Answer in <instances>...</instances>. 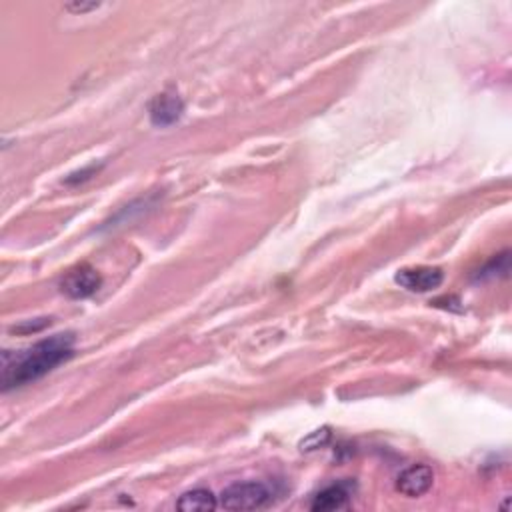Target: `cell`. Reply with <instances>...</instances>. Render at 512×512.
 <instances>
[{"label":"cell","instance_id":"13","mask_svg":"<svg viewBox=\"0 0 512 512\" xmlns=\"http://www.w3.org/2000/svg\"><path fill=\"white\" fill-rule=\"evenodd\" d=\"M100 6V3H91V4H67V11L70 12H86V11H96Z\"/></svg>","mask_w":512,"mask_h":512},{"label":"cell","instance_id":"9","mask_svg":"<svg viewBox=\"0 0 512 512\" xmlns=\"http://www.w3.org/2000/svg\"><path fill=\"white\" fill-rule=\"evenodd\" d=\"M508 252H502L478 270L476 280H486V278H494V276H507L508 275Z\"/></svg>","mask_w":512,"mask_h":512},{"label":"cell","instance_id":"8","mask_svg":"<svg viewBox=\"0 0 512 512\" xmlns=\"http://www.w3.org/2000/svg\"><path fill=\"white\" fill-rule=\"evenodd\" d=\"M176 508L184 512H208L219 508V500L206 488H195V491H188L180 496L179 502H176Z\"/></svg>","mask_w":512,"mask_h":512},{"label":"cell","instance_id":"7","mask_svg":"<svg viewBox=\"0 0 512 512\" xmlns=\"http://www.w3.org/2000/svg\"><path fill=\"white\" fill-rule=\"evenodd\" d=\"M352 494H355V483L350 480H340V483L328 484L323 491L315 494L310 502V510L315 512H328V510H340L350 502Z\"/></svg>","mask_w":512,"mask_h":512},{"label":"cell","instance_id":"6","mask_svg":"<svg viewBox=\"0 0 512 512\" xmlns=\"http://www.w3.org/2000/svg\"><path fill=\"white\" fill-rule=\"evenodd\" d=\"M184 115V102L179 94L163 92L152 99L148 107L150 123L158 128H166L179 123Z\"/></svg>","mask_w":512,"mask_h":512},{"label":"cell","instance_id":"4","mask_svg":"<svg viewBox=\"0 0 512 512\" xmlns=\"http://www.w3.org/2000/svg\"><path fill=\"white\" fill-rule=\"evenodd\" d=\"M395 283L411 292H430L444 283V270L438 267H408L396 272Z\"/></svg>","mask_w":512,"mask_h":512},{"label":"cell","instance_id":"1","mask_svg":"<svg viewBox=\"0 0 512 512\" xmlns=\"http://www.w3.org/2000/svg\"><path fill=\"white\" fill-rule=\"evenodd\" d=\"M75 334L60 332L38 340L27 350L3 355V390L27 387L52 372L56 366L75 356Z\"/></svg>","mask_w":512,"mask_h":512},{"label":"cell","instance_id":"3","mask_svg":"<svg viewBox=\"0 0 512 512\" xmlns=\"http://www.w3.org/2000/svg\"><path fill=\"white\" fill-rule=\"evenodd\" d=\"M102 276L99 270L92 268L91 264H78L72 270H68L64 278L60 280V291L72 300H84L91 299L92 294L100 291Z\"/></svg>","mask_w":512,"mask_h":512},{"label":"cell","instance_id":"11","mask_svg":"<svg viewBox=\"0 0 512 512\" xmlns=\"http://www.w3.org/2000/svg\"><path fill=\"white\" fill-rule=\"evenodd\" d=\"M96 172H99V166H96V164H91V166L83 168V171L72 172V174L68 176V179H67V184H78V182H84V180L91 179V176L96 174Z\"/></svg>","mask_w":512,"mask_h":512},{"label":"cell","instance_id":"10","mask_svg":"<svg viewBox=\"0 0 512 512\" xmlns=\"http://www.w3.org/2000/svg\"><path fill=\"white\" fill-rule=\"evenodd\" d=\"M332 438V432L328 427L318 428L315 432H310L307 438L300 440V451L302 452H312V451H318V448H324L328 443H331Z\"/></svg>","mask_w":512,"mask_h":512},{"label":"cell","instance_id":"5","mask_svg":"<svg viewBox=\"0 0 512 512\" xmlns=\"http://www.w3.org/2000/svg\"><path fill=\"white\" fill-rule=\"evenodd\" d=\"M435 484V470L428 464H412L396 478V491L408 499H420Z\"/></svg>","mask_w":512,"mask_h":512},{"label":"cell","instance_id":"12","mask_svg":"<svg viewBox=\"0 0 512 512\" xmlns=\"http://www.w3.org/2000/svg\"><path fill=\"white\" fill-rule=\"evenodd\" d=\"M51 324V318H36V320H32V323L28 324H22V326H14L12 331H19V332H38V331H43L44 326Z\"/></svg>","mask_w":512,"mask_h":512},{"label":"cell","instance_id":"2","mask_svg":"<svg viewBox=\"0 0 512 512\" xmlns=\"http://www.w3.org/2000/svg\"><path fill=\"white\" fill-rule=\"evenodd\" d=\"M272 502V491L264 483L248 480L227 486L219 499V507L227 510H259Z\"/></svg>","mask_w":512,"mask_h":512}]
</instances>
